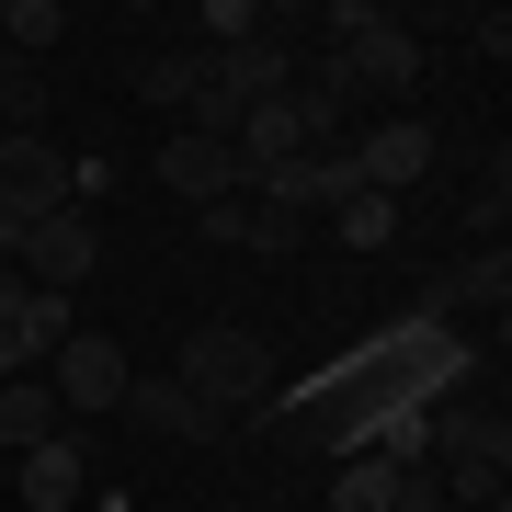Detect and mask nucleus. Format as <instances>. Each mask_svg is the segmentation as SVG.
Returning a JSON list of instances; mask_svg holds the SVG:
<instances>
[{"label":"nucleus","mask_w":512,"mask_h":512,"mask_svg":"<svg viewBox=\"0 0 512 512\" xmlns=\"http://www.w3.org/2000/svg\"><path fill=\"white\" fill-rule=\"evenodd\" d=\"M171 376H183L205 410H251V399H274V342H262V330H239V319H205Z\"/></svg>","instance_id":"f257e3e1"},{"label":"nucleus","mask_w":512,"mask_h":512,"mask_svg":"<svg viewBox=\"0 0 512 512\" xmlns=\"http://www.w3.org/2000/svg\"><path fill=\"white\" fill-rule=\"evenodd\" d=\"M35 376L57 387V410H69V421H92V410H126V353H114L103 330H69V342H57Z\"/></svg>","instance_id":"f03ea898"},{"label":"nucleus","mask_w":512,"mask_h":512,"mask_svg":"<svg viewBox=\"0 0 512 512\" xmlns=\"http://www.w3.org/2000/svg\"><path fill=\"white\" fill-rule=\"evenodd\" d=\"M103 262V228L80 217V205H57V217H35V239H23V285L35 296H80Z\"/></svg>","instance_id":"7ed1b4c3"},{"label":"nucleus","mask_w":512,"mask_h":512,"mask_svg":"<svg viewBox=\"0 0 512 512\" xmlns=\"http://www.w3.org/2000/svg\"><path fill=\"white\" fill-rule=\"evenodd\" d=\"M330 57H342L353 103H399L410 80H421V35H410V23H387V12H376V35H353V46H330Z\"/></svg>","instance_id":"20e7f679"},{"label":"nucleus","mask_w":512,"mask_h":512,"mask_svg":"<svg viewBox=\"0 0 512 512\" xmlns=\"http://www.w3.org/2000/svg\"><path fill=\"white\" fill-rule=\"evenodd\" d=\"M160 183L183 194V205H228L239 183H251V171H239V148H228V137H194V126H171V137H160Z\"/></svg>","instance_id":"39448f33"},{"label":"nucleus","mask_w":512,"mask_h":512,"mask_svg":"<svg viewBox=\"0 0 512 512\" xmlns=\"http://www.w3.org/2000/svg\"><path fill=\"white\" fill-rule=\"evenodd\" d=\"M433 160H444V137H433V126H410V114H399V126H365V137H353V171H365V194H410Z\"/></svg>","instance_id":"423d86ee"},{"label":"nucleus","mask_w":512,"mask_h":512,"mask_svg":"<svg viewBox=\"0 0 512 512\" xmlns=\"http://www.w3.org/2000/svg\"><path fill=\"white\" fill-rule=\"evenodd\" d=\"M205 69H217V92L251 114V103H274V92H296V46L285 35H251V46H217L205 57Z\"/></svg>","instance_id":"0eeeda50"},{"label":"nucleus","mask_w":512,"mask_h":512,"mask_svg":"<svg viewBox=\"0 0 512 512\" xmlns=\"http://www.w3.org/2000/svg\"><path fill=\"white\" fill-rule=\"evenodd\" d=\"M12 490L35 501V512H69L80 490H92V456H80V433H57V444H23V456H12Z\"/></svg>","instance_id":"6e6552de"},{"label":"nucleus","mask_w":512,"mask_h":512,"mask_svg":"<svg viewBox=\"0 0 512 512\" xmlns=\"http://www.w3.org/2000/svg\"><path fill=\"white\" fill-rule=\"evenodd\" d=\"M205 239H228V251H262V262H285L296 239H308V217H274V205H251V194H228V205H194Z\"/></svg>","instance_id":"1a4fd4ad"},{"label":"nucleus","mask_w":512,"mask_h":512,"mask_svg":"<svg viewBox=\"0 0 512 512\" xmlns=\"http://www.w3.org/2000/svg\"><path fill=\"white\" fill-rule=\"evenodd\" d=\"M126 410L148 421V433H171V444H205V433H217V410H205L183 376H126Z\"/></svg>","instance_id":"9d476101"},{"label":"nucleus","mask_w":512,"mask_h":512,"mask_svg":"<svg viewBox=\"0 0 512 512\" xmlns=\"http://www.w3.org/2000/svg\"><path fill=\"white\" fill-rule=\"evenodd\" d=\"M69 433V410H57L46 376H0V456H23V444H57Z\"/></svg>","instance_id":"9b49d317"},{"label":"nucleus","mask_w":512,"mask_h":512,"mask_svg":"<svg viewBox=\"0 0 512 512\" xmlns=\"http://www.w3.org/2000/svg\"><path fill=\"white\" fill-rule=\"evenodd\" d=\"M194 92H205V46H160L137 69V103H160V114H194Z\"/></svg>","instance_id":"f8f14e48"},{"label":"nucleus","mask_w":512,"mask_h":512,"mask_svg":"<svg viewBox=\"0 0 512 512\" xmlns=\"http://www.w3.org/2000/svg\"><path fill=\"white\" fill-rule=\"evenodd\" d=\"M387 501H399V467H387L376 444H353V456H342V478H330V501H319V512H387Z\"/></svg>","instance_id":"ddd939ff"},{"label":"nucleus","mask_w":512,"mask_h":512,"mask_svg":"<svg viewBox=\"0 0 512 512\" xmlns=\"http://www.w3.org/2000/svg\"><path fill=\"white\" fill-rule=\"evenodd\" d=\"M57 35H69V12H57V0H0V46H12V57H35V69H46Z\"/></svg>","instance_id":"4468645a"},{"label":"nucleus","mask_w":512,"mask_h":512,"mask_svg":"<svg viewBox=\"0 0 512 512\" xmlns=\"http://www.w3.org/2000/svg\"><path fill=\"white\" fill-rule=\"evenodd\" d=\"M330 228H342V251H387V239H399V194H342Z\"/></svg>","instance_id":"2eb2a0df"},{"label":"nucleus","mask_w":512,"mask_h":512,"mask_svg":"<svg viewBox=\"0 0 512 512\" xmlns=\"http://www.w3.org/2000/svg\"><path fill=\"white\" fill-rule=\"evenodd\" d=\"M501 296H512V262H501V239H478V262L444 285V308H501Z\"/></svg>","instance_id":"dca6fc26"},{"label":"nucleus","mask_w":512,"mask_h":512,"mask_svg":"<svg viewBox=\"0 0 512 512\" xmlns=\"http://www.w3.org/2000/svg\"><path fill=\"white\" fill-rule=\"evenodd\" d=\"M69 330H80V319H69V296H35V308L12 319V353H23V365H46V353L69 342Z\"/></svg>","instance_id":"f3484780"},{"label":"nucleus","mask_w":512,"mask_h":512,"mask_svg":"<svg viewBox=\"0 0 512 512\" xmlns=\"http://www.w3.org/2000/svg\"><path fill=\"white\" fill-rule=\"evenodd\" d=\"M353 35H376V0H330L319 12V46H353Z\"/></svg>","instance_id":"a211bd4d"},{"label":"nucleus","mask_w":512,"mask_h":512,"mask_svg":"<svg viewBox=\"0 0 512 512\" xmlns=\"http://www.w3.org/2000/svg\"><path fill=\"white\" fill-rule=\"evenodd\" d=\"M23 308H35V285H23V262H0V330H12Z\"/></svg>","instance_id":"6ab92c4d"},{"label":"nucleus","mask_w":512,"mask_h":512,"mask_svg":"<svg viewBox=\"0 0 512 512\" xmlns=\"http://www.w3.org/2000/svg\"><path fill=\"white\" fill-rule=\"evenodd\" d=\"M23 239H35V217H23L12 194H0V262H23Z\"/></svg>","instance_id":"aec40b11"},{"label":"nucleus","mask_w":512,"mask_h":512,"mask_svg":"<svg viewBox=\"0 0 512 512\" xmlns=\"http://www.w3.org/2000/svg\"><path fill=\"white\" fill-rule=\"evenodd\" d=\"M0 376H35V365H23V353H12V330H0Z\"/></svg>","instance_id":"412c9836"},{"label":"nucleus","mask_w":512,"mask_h":512,"mask_svg":"<svg viewBox=\"0 0 512 512\" xmlns=\"http://www.w3.org/2000/svg\"><path fill=\"white\" fill-rule=\"evenodd\" d=\"M0 478H12V456H0Z\"/></svg>","instance_id":"4be33fe9"}]
</instances>
